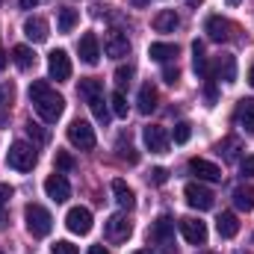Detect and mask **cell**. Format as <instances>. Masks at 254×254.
Masks as SVG:
<instances>
[{
  "instance_id": "1",
  "label": "cell",
  "mask_w": 254,
  "mask_h": 254,
  "mask_svg": "<svg viewBox=\"0 0 254 254\" xmlns=\"http://www.w3.org/2000/svg\"><path fill=\"white\" fill-rule=\"evenodd\" d=\"M30 104H33V110L39 113V119L48 122V125H54L65 110L63 95H57V92L48 86V80H33V86H30Z\"/></svg>"
},
{
  "instance_id": "2",
  "label": "cell",
  "mask_w": 254,
  "mask_h": 254,
  "mask_svg": "<svg viewBox=\"0 0 254 254\" xmlns=\"http://www.w3.org/2000/svg\"><path fill=\"white\" fill-rule=\"evenodd\" d=\"M24 222H27V231H30L36 240H42V237H48V234L54 231V216H51L42 204H27V207H24Z\"/></svg>"
},
{
  "instance_id": "3",
  "label": "cell",
  "mask_w": 254,
  "mask_h": 254,
  "mask_svg": "<svg viewBox=\"0 0 254 254\" xmlns=\"http://www.w3.org/2000/svg\"><path fill=\"white\" fill-rule=\"evenodd\" d=\"M36 160H39L36 148L27 145V142H12V148H9V154H6V166L15 169V172H33Z\"/></svg>"
},
{
  "instance_id": "4",
  "label": "cell",
  "mask_w": 254,
  "mask_h": 254,
  "mask_svg": "<svg viewBox=\"0 0 254 254\" xmlns=\"http://www.w3.org/2000/svg\"><path fill=\"white\" fill-rule=\"evenodd\" d=\"M151 243H157L160 249L166 252H175V219L172 216H160L154 225H151Z\"/></svg>"
},
{
  "instance_id": "5",
  "label": "cell",
  "mask_w": 254,
  "mask_h": 254,
  "mask_svg": "<svg viewBox=\"0 0 254 254\" xmlns=\"http://www.w3.org/2000/svg\"><path fill=\"white\" fill-rule=\"evenodd\" d=\"M68 142L80 151H92L95 148V127L89 122H83V119H74L68 125Z\"/></svg>"
},
{
  "instance_id": "6",
  "label": "cell",
  "mask_w": 254,
  "mask_h": 254,
  "mask_svg": "<svg viewBox=\"0 0 254 254\" xmlns=\"http://www.w3.org/2000/svg\"><path fill=\"white\" fill-rule=\"evenodd\" d=\"M184 195H187V204H190L192 210H210V207L216 204V195L207 190L201 181H198V184H187Z\"/></svg>"
},
{
  "instance_id": "7",
  "label": "cell",
  "mask_w": 254,
  "mask_h": 254,
  "mask_svg": "<svg viewBox=\"0 0 254 254\" xmlns=\"http://www.w3.org/2000/svg\"><path fill=\"white\" fill-rule=\"evenodd\" d=\"M65 228L71 234H77V237H86L92 231V213L86 207H71L68 216H65Z\"/></svg>"
},
{
  "instance_id": "8",
  "label": "cell",
  "mask_w": 254,
  "mask_h": 254,
  "mask_svg": "<svg viewBox=\"0 0 254 254\" xmlns=\"http://www.w3.org/2000/svg\"><path fill=\"white\" fill-rule=\"evenodd\" d=\"M142 139H145V148L154 154H166V148H169V133L160 125H148L142 130Z\"/></svg>"
},
{
  "instance_id": "9",
  "label": "cell",
  "mask_w": 254,
  "mask_h": 254,
  "mask_svg": "<svg viewBox=\"0 0 254 254\" xmlns=\"http://www.w3.org/2000/svg\"><path fill=\"white\" fill-rule=\"evenodd\" d=\"M48 74H51V80H57V83H65V80L71 77V60H68L65 51H54V54L48 57Z\"/></svg>"
},
{
  "instance_id": "10",
  "label": "cell",
  "mask_w": 254,
  "mask_h": 254,
  "mask_svg": "<svg viewBox=\"0 0 254 254\" xmlns=\"http://www.w3.org/2000/svg\"><path fill=\"white\" fill-rule=\"evenodd\" d=\"M130 231H133V225H130V219L125 213H116V216L107 219V240L110 243H125L130 237Z\"/></svg>"
},
{
  "instance_id": "11",
  "label": "cell",
  "mask_w": 254,
  "mask_h": 254,
  "mask_svg": "<svg viewBox=\"0 0 254 254\" xmlns=\"http://www.w3.org/2000/svg\"><path fill=\"white\" fill-rule=\"evenodd\" d=\"M181 234L190 246H204L207 243V225L201 219H181Z\"/></svg>"
},
{
  "instance_id": "12",
  "label": "cell",
  "mask_w": 254,
  "mask_h": 254,
  "mask_svg": "<svg viewBox=\"0 0 254 254\" xmlns=\"http://www.w3.org/2000/svg\"><path fill=\"white\" fill-rule=\"evenodd\" d=\"M190 172L198 178V181H222V169L216 166V163H210V160H204V157H192L190 160Z\"/></svg>"
},
{
  "instance_id": "13",
  "label": "cell",
  "mask_w": 254,
  "mask_h": 254,
  "mask_svg": "<svg viewBox=\"0 0 254 254\" xmlns=\"http://www.w3.org/2000/svg\"><path fill=\"white\" fill-rule=\"evenodd\" d=\"M45 192H48V198L51 201H57V204H63L71 198V187H68V181H65V175H51L48 181H45Z\"/></svg>"
},
{
  "instance_id": "14",
  "label": "cell",
  "mask_w": 254,
  "mask_h": 254,
  "mask_svg": "<svg viewBox=\"0 0 254 254\" xmlns=\"http://www.w3.org/2000/svg\"><path fill=\"white\" fill-rule=\"evenodd\" d=\"M204 33H207L213 42H228V39H231V21L222 18V15H210L207 24H204Z\"/></svg>"
},
{
  "instance_id": "15",
  "label": "cell",
  "mask_w": 254,
  "mask_h": 254,
  "mask_svg": "<svg viewBox=\"0 0 254 254\" xmlns=\"http://www.w3.org/2000/svg\"><path fill=\"white\" fill-rule=\"evenodd\" d=\"M104 51H107V57H113V60H122L130 54V42H127L125 33H119V30H113L107 39H104Z\"/></svg>"
},
{
  "instance_id": "16",
  "label": "cell",
  "mask_w": 254,
  "mask_h": 254,
  "mask_svg": "<svg viewBox=\"0 0 254 254\" xmlns=\"http://www.w3.org/2000/svg\"><path fill=\"white\" fill-rule=\"evenodd\" d=\"M77 51H80V60H83L86 65H98V60H101V45H98V36H95V33H86V36L80 39Z\"/></svg>"
},
{
  "instance_id": "17",
  "label": "cell",
  "mask_w": 254,
  "mask_h": 254,
  "mask_svg": "<svg viewBox=\"0 0 254 254\" xmlns=\"http://www.w3.org/2000/svg\"><path fill=\"white\" fill-rule=\"evenodd\" d=\"M24 36H27L30 42H36V45H42V42L48 39V21L39 18V15L27 18V21H24Z\"/></svg>"
},
{
  "instance_id": "18",
  "label": "cell",
  "mask_w": 254,
  "mask_h": 254,
  "mask_svg": "<svg viewBox=\"0 0 254 254\" xmlns=\"http://www.w3.org/2000/svg\"><path fill=\"white\" fill-rule=\"evenodd\" d=\"M178 27H181V15L175 9H163V12L154 15V30L157 33H175Z\"/></svg>"
},
{
  "instance_id": "19",
  "label": "cell",
  "mask_w": 254,
  "mask_h": 254,
  "mask_svg": "<svg viewBox=\"0 0 254 254\" xmlns=\"http://www.w3.org/2000/svg\"><path fill=\"white\" fill-rule=\"evenodd\" d=\"M136 110H139L142 116H151V113L157 110V89H154L151 83H145V86L139 89V98H136Z\"/></svg>"
},
{
  "instance_id": "20",
  "label": "cell",
  "mask_w": 254,
  "mask_h": 254,
  "mask_svg": "<svg viewBox=\"0 0 254 254\" xmlns=\"http://www.w3.org/2000/svg\"><path fill=\"white\" fill-rule=\"evenodd\" d=\"M216 77H219L222 83H234V80H237V60H234L231 54H222V57L216 60Z\"/></svg>"
},
{
  "instance_id": "21",
  "label": "cell",
  "mask_w": 254,
  "mask_h": 254,
  "mask_svg": "<svg viewBox=\"0 0 254 254\" xmlns=\"http://www.w3.org/2000/svg\"><path fill=\"white\" fill-rule=\"evenodd\" d=\"M216 231H219L222 240L237 237V234H240V222H237V216H234V213H222V216L216 219Z\"/></svg>"
},
{
  "instance_id": "22",
  "label": "cell",
  "mask_w": 254,
  "mask_h": 254,
  "mask_svg": "<svg viewBox=\"0 0 254 254\" xmlns=\"http://www.w3.org/2000/svg\"><path fill=\"white\" fill-rule=\"evenodd\" d=\"M113 195H116L122 210H133L136 207V195H133V190L127 187L125 181H113Z\"/></svg>"
},
{
  "instance_id": "23",
  "label": "cell",
  "mask_w": 254,
  "mask_h": 254,
  "mask_svg": "<svg viewBox=\"0 0 254 254\" xmlns=\"http://www.w3.org/2000/svg\"><path fill=\"white\" fill-rule=\"evenodd\" d=\"M148 57H151V60H157V63H169V60H175V57H178V45L154 42V45L148 48Z\"/></svg>"
},
{
  "instance_id": "24",
  "label": "cell",
  "mask_w": 254,
  "mask_h": 254,
  "mask_svg": "<svg viewBox=\"0 0 254 254\" xmlns=\"http://www.w3.org/2000/svg\"><path fill=\"white\" fill-rule=\"evenodd\" d=\"M234 204H237V210L252 213L254 210V187H237L234 190Z\"/></svg>"
},
{
  "instance_id": "25",
  "label": "cell",
  "mask_w": 254,
  "mask_h": 254,
  "mask_svg": "<svg viewBox=\"0 0 254 254\" xmlns=\"http://www.w3.org/2000/svg\"><path fill=\"white\" fill-rule=\"evenodd\" d=\"M237 125L246 133H254V101H243L237 110Z\"/></svg>"
},
{
  "instance_id": "26",
  "label": "cell",
  "mask_w": 254,
  "mask_h": 254,
  "mask_svg": "<svg viewBox=\"0 0 254 254\" xmlns=\"http://www.w3.org/2000/svg\"><path fill=\"white\" fill-rule=\"evenodd\" d=\"M192 68H195L198 77H210V65H207L204 45H201V42H192Z\"/></svg>"
},
{
  "instance_id": "27",
  "label": "cell",
  "mask_w": 254,
  "mask_h": 254,
  "mask_svg": "<svg viewBox=\"0 0 254 254\" xmlns=\"http://www.w3.org/2000/svg\"><path fill=\"white\" fill-rule=\"evenodd\" d=\"M240 151H243V145H240V139H234V136H228V139L219 142V154H222L228 163H237V160H240Z\"/></svg>"
},
{
  "instance_id": "28",
  "label": "cell",
  "mask_w": 254,
  "mask_h": 254,
  "mask_svg": "<svg viewBox=\"0 0 254 254\" xmlns=\"http://www.w3.org/2000/svg\"><path fill=\"white\" fill-rule=\"evenodd\" d=\"M12 60H15V65H18L21 71H27L30 65L36 63V54H33V48H27V45H18V48H12Z\"/></svg>"
},
{
  "instance_id": "29",
  "label": "cell",
  "mask_w": 254,
  "mask_h": 254,
  "mask_svg": "<svg viewBox=\"0 0 254 254\" xmlns=\"http://www.w3.org/2000/svg\"><path fill=\"white\" fill-rule=\"evenodd\" d=\"M101 89H104V86H101V80H95V77H83V80H80V86H77V92H80L86 101L98 98V95H101Z\"/></svg>"
},
{
  "instance_id": "30",
  "label": "cell",
  "mask_w": 254,
  "mask_h": 254,
  "mask_svg": "<svg viewBox=\"0 0 254 254\" xmlns=\"http://www.w3.org/2000/svg\"><path fill=\"white\" fill-rule=\"evenodd\" d=\"M89 107H92L95 122H101V125H107V122H110V107L104 104V98H101V95H98V98H92V101H89Z\"/></svg>"
},
{
  "instance_id": "31",
  "label": "cell",
  "mask_w": 254,
  "mask_h": 254,
  "mask_svg": "<svg viewBox=\"0 0 254 254\" xmlns=\"http://www.w3.org/2000/svg\"><path fill=\"white\" fill-rule=\"evenodd\" d=\"M77 12L74 9H60V18H57V24H60V33H71L74 30V24H77Z\"/></svg>"
},
{
  "instance_id": "32",
  "label": "cell",
  "mask_w": 254,
  "mask_h": 254,
  "mask_svg": "<svg viewBox=\"0 0 254 254\" xmlns=\"http://www.w3.org/2000/svg\"><path fill=\"white\" fill-rule=\"evenodd\" d=\"M110 107H113V113H116L119 119H127V98L122 95V89L110 95Z\"/></svg>"
},
{
  "instance_id": "33",
  "label": "cell",
  "mask_w": 254,
  "mask_h": 254,
  "mask_svg": "<svg viewBox=\"0 0 254 254\" xmlns=\"http://www.w3.org/2000/svg\"><path fill=\"white\" fill-rule=\"evenodd\" d=\"M130 80H133V65H119V68H116V83H119V89L130 86Z\"/></svg>"
},
{
  "instance_id": "34",
  "label": "cell",
  "mask_w": 254,
  "mask_h": 254,
  "mask_svg": "<svg viewBox=\"0 0 254 254\" xmlns=\"http://www.w3.org/2000/svg\"><path fill=\"white\" fill-rule=\"evenodd\" d=\"M192 136V127L187 125V122H181V125H175V133H172V139L178 142V145H184V142H190Z\"/></svg>"
},
{
  "instance_id": "35",
  "label": "cell",
  "mask_w": 254,
  "mask_h": 254,
  "mask_svg": "<svg viewBox=\"0 0 254 254\" xmlns=\"http://www.w3.org/2000/svg\"><path fill=\"white\" fill-rule=\"evenodd\" d=\"M15 195V190L9 187V184H0V225L6 222V216H3V210H6V204H9V198Z\"/></svg>"
},
{
  "instance_id": "36",
  "label": "cell",
  "mask_w": 254,
  "mask_h": 254,
  "mask_svg": "<svg viewBox=\"0 0 254 254\" xmlns=\"http://www.w3.org/2000/svg\"><path fill=\"white\" fill-rule=\"evenodd\" d=\"M12 101H15V86L12 83H0V110L9 107Z\"/></svg>"
},
{
  "instance_id": "37",
  "label": "cell",
  "mask_w": 254,
  "mask_h": 254,
  "mask_svg": "<svg viewBox=\"0 0 254 254\" xmlns=\"http://www.w3.org/2000/svg\"><path fill=\"white\" fill-rule=\"evenodd\" d=\"M57 169L60 172H71L74 169V157L68 151H57Z\"/></svg>"
},
{
  "instance_id": "38",
  "label": "cell",
  "mask_w": 254,
  "mask_h": 254,
  "mask_svg": "<svg viewBox=\"0 0 254 254\" xmlns=\"http://www.w3.org/2000/svg\"><path fill=\"white\" fill-rule=\"evenodd\" d=\"M51 252L54 254H77V246L68 243V240H57V243L51 246Z\"/></svg>"
},
{
  "instance_id": "39",
  "label": "cell",
  "mask_w": 254,
  "mask_h": 254,
  "mask_svg": "<svg viewBox=\"0 0 254 254\" xmlns=\"http://www.w3.org/2000/svg\"><path fill=\"white\" fill-rule=\"evenodd\" d=\"M163 80H166L169 86H175V83L181 80V71H178V65H169V63H166V68H163Z\"/></svg>"
},
{
  "instance_id": "40",
  "label": "cell",
  "mask_w": 254,
  "mask_h": 254,
  "mask_svg": "<svg viewBox=\"0 0 254 254\" xmlns=\"http://www.w3.org/2000/svg\"><path fill=\"white\" fill-rule=\"evenodd\" d=\"M148 181H151V184H157V187H163V184L169 181V172L157 166V169H151V175H148Z\"/></svg>"
},
{
  "instance_id": "41",
  "label": "cell",
  "mask_w": 254,
  "mask_h": 254,
  "mask_svg": "<svg viewBox=\"0 0 254 254\" xmlns=\"http://www.w3.org/2000/svg\"><path fill=\"white\" fill-rule=\"evenodd\" d=\"M27 133H30V136H33V139H36L39 145H42V142H48V133H45V130H42L39 125H33V122L27 125Z\"/></svg>"
},
{
  "instance_id": "42",
  "label": "cell",
  "mask_w": 254,
  "mask_h": 254,
  "mask_svg": "<svg viewBox=\"0 0 254 254\" xmlns=\"http://www.w3.org/2000/svg\"><path fill=\"white\" fill-rule=\"evenodd\" d=\"M119 157H122V160H127L130 166H133V163H139V154H136L130 145H127V148H125V145H119Z\"/></svg>"
},
{
  "instance_id": "43",
  "label": "cell",
  "mask_w": 254,
  "mask_h": 254,
  "mask_svg": "<svg viewBox=\"0 0 254 254\" xmlns=\"http://www.w3.org/2000/svg\"><path fill=\"white\" fill-rule=\"evenodd\" d=\"M240 169H243L246 178H254V157H246V160L240 163Z\"/></svg>"
},
{
  "instance_id": "44",
  "label": "cell",
  "mask_w": 254,
  "mask_h": 254,
  "mask_svg": "<svg viewBox=\"0 0 254 254\" xmlns=\"http://www.w3.org/2000/svg\"><path fill=\"white\" fill-rule=\"evenodd\" d=\"M18 3H21V9H36L42 0H18Z\"/></svg>"
},
{
  "instance_id": "45",
  "label": "cell",
  "mask_w": 254,
  "mask_h": 254,
  "mask_svg": "<svg viewBox=\"0 0 254 254\" xmlns=\"http://www.w3.org/2000/svg\"><path fill=\"white\" fill-rule=\"evenodd\" d=\"M86 254H110V252H107L104 246H92V249H89V252H86Z\"/></svg>"
},
{
  "instance_id": "46",
  "label": "cell",
  "mask_w": 254,
  "mask_h": 254,
  "mask_svg": "<svg viewBox=\"0 0 254 254\" xmlns=\"http://www.w3.org/2000/svg\"><path fill=\"white\" fill-rule=\"evenodd\" d=\"M148 3H151V0H130V6H136V9H145Z\"/></svg>"
},
{
  "instance_id": "47",
  "label": "cell",
  "mask_w": 254,
  "mask_h": 254,
  "mask_svg": "<svg viewBox=\"0 0 254 254\" xmlns=\"http://www.w3.org/2000/svg\"><path fill=\"white\" fill-rule=\"evenodd\" d=\"M6 68V57H3V51H0V71Z\"/></svg>"
},
{
  "instance_id": "48",
  "label": "cell",
  "mask_w": 254,
  "mask_h": 254,
  "mask_svg": "<svg viewBox=\"0 0 254 254\" xmlns=\"http://www.w3.org/2000/svg\"><path fill=\"white\" fill-rule=\"evenodd\" d=\"M133 254H157V252H151V249H139V252H133Z\"/></svg>"
},
{
  "instance_id": "49",
  "label": "cell",
  "mask_w": 254,
  "mask_h": 254,
  "mask_svg": "<svg viewBox=\"0 0 254 254\" xmlns=\"http://www.w3.org/2000/svg\"><path fill=\"white\" fill-rule=\"evenodd\" d=\"M249 83H252V86H254V68H252V71H249Z\"/></svg>"
},
{
  "instance_id": "50",
  "label": "cell",
  "mask_w": 254,
  "mask_h": 254,
  "mask_svg": "<svg viewBox=\"0 0 254 254\" xmlns=\"http://www.w3.org/2000/svg\"><path fill=\"white\" fill-rule=\"evenodd\" d=\"M187 3H190V6H198V3H201V0H187Z\"/></svg>"
},
{
  "instance_id": "51",
  "label": "cell",
  "mask_w": 254,
  "mask_h": 254,
  "mask_svg": "<svg viewBox=\"0 0 254 254\" xmlns=\"http://www.w3.org/2000/svg\"><path fill=\"white\" fill-rule=\"evenodd\" d=\"M237 3H240V0H228V6H237Z\"/></svg>"
},
{
  "instance_id": "52",
  "label": "cell",
  "mask_w": 254,
  "mask_h": 254,
  "mask_svg": "<svg viewBox=\"0 0 254 254\" xmlns=\"http://www.w3.org/2000/svg\"><path fill=\"white\" fill-rule=\"evenodd\" d=\"M0 254H6V252H3V249H0Z\"/></svg>"
},
{
  "instance_id": "53",
  "label": "cell",
  "mask_w": 254,
  "mask_h": 254,
  "mask_svg": "<svg viewBox=\"0 0 254 254\" xmlns=\"http://www.w3.org/2000/svg\"><path fill=\"white\" fill-rule=\"evenodd\" d=\"M201 254H210V252H201Z\"/></svg>"
},
{
  "instance_id": "54",
  "label": "cell",
  "mask_w": 254,
  "mask_h": 254,
  "mask_svg": "<svg viewBox=\"0 0 254 254\" xmlns=\"http://www.w3.org/2000/svg\"><path fill=\"white\" fill-rule=\"evenodd\" d=\"M246 254H249V252H246Z\"/></svg>"
}]
</instances>
